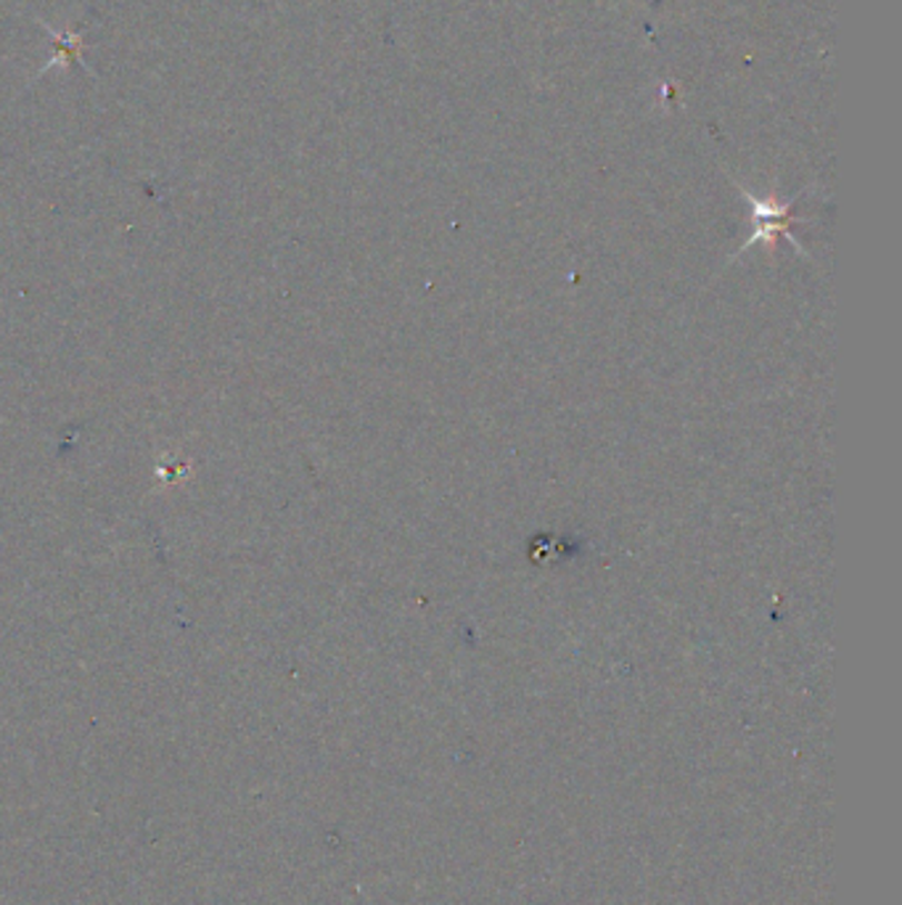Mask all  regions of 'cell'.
Listing matches in <instances>:
<instances>
[{
	"instance_id": "obj_1",
	"label": "cell",
	"mask_w": 902,
	"mask_h": 905,
	"mask_svg": "<svg viewBox=\"0 0 902 905\" xmlns=\"http://www.w3.org/2000/svg\"><path fill=\"white\" fill-rule=\"evenodd\" d=\"M741 193H744L746 205H750V212H752V236H750V241L741 247V252L754 247V243H765V247L773 249L779 236H786V239L792 241V247L800 249L796 236L789 231L794 222H802L800 218H794L792 215V210L796 207V199H792V201L760 199V197H754V193L746 191V188H741Z\"/></svg>"
}]
</instances>
